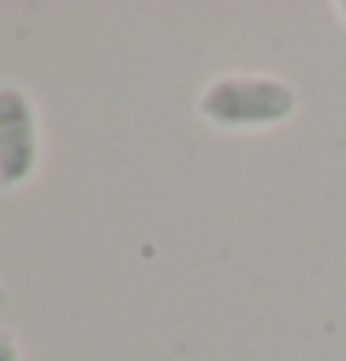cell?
Instances as JSON below:
<instances>
[{"label": "cell", "mask_w": 346, "mask_h": 361, "mask_svg": "<svg viewBox=\"0 0 346 361\" xmlns=\"http://www.w3.org/2000/svg\"><path fill=\"white\" fill-rule=\"evenodd\" d=\"M298 90L279 75H220L202 90L197 112L220 130H268L298 112Z\"/></svg>", "instance_id": "cell-1"}, {"label": "cell", "mask_w": 346, "mask_h": 361, "mask_svg": "<svg viewBox=\"0 0 346 361\" xmlns=\"http://www.w3.org/2000/svg\"><path fill=\"white\" fill-rule=\"evenodd\" d=\"M37 127L34 109L19 90H0V183L16 186L34 171Z\"/></svg>", "instance_id": "cell-2"}, {"label": "cell", "mask_w": 346, "mask_h": 361, "mask_svg": "<svg viewBox=\"0 0 346 361\" xmlns=\"http://www.w3.org/2000/svg\"><path fill=\"white\" fill-rule=\"evenodd\" d=\"M0 361H16V346H11L4 336H0Z\"/></svg>", "instance_id": "cell-3"}, {"label": "cell", "mask_w": 346, "mask_h": 361, "mask_svg": "<svg viewBox=\"0 0 346 361\" xmlns=\"http://www.w3.org/2000/svg\"><path fill=\"white\" fill-rule=\"evenodd\" d=\"M339 16H342V23H346V0H342V4H339Z\"/></svg>", "instance_id": "cell-4"}]
</instances>
